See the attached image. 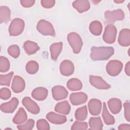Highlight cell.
<instances>
[{
  "mask_svg": "<svg viewBox=\"0 0 130 130\" xmlns=\"http://www.w3.org/2000/svg\"><path fill=\"white\" fill-rule=\"evenodd\" d=\"M90 83L99 89H108L110 88V85L107 83L102 77L98 76L90 75L89 76Z\"/></svg>",
  "mask_w": 130,
  "mask_h": 130,
  "instance_id": "cell-8",
  "label": "cell"
},
{
  "mask_svg": "<svg viewBox=\"0 0 130 130\" xmlns=\"http://www.w3.org/2000/svg\"><path fill=\"white\" fill-rule=\"evenodd\" d=\"M118 128L119 130H125V129L129 130L130 125L129 124H121L119 125Z\"/></svg>",
  "mask_w": 130,
  "mask_h": 130,
  "instance_id": "cell-42",
  "label": "cell"
},
{
  "mask_svg": "<svg viewBox=\"0 0 130 130\" xmlns=\"http://www.w3.org/2000/svg\"><path fill=\"white\" fill-rule=\"evenodd\" d=\"M90 129L101 130L103 129V124L100 117H91L89 120Z\"/></svg>",
  "mask_w": 130,
  "mask_h": 130,
  "instance_id": "cell-27",
  "label": "cell"
},
{
  "mask_svg": "<svg viewBox=\"0 0 130 130\" xmlns=\"http://www.w3.org/2000/svg\"><path fill=\"white\" fill-rule=\"evenodd\" d=\"M73 7L79 12L83 13L90 9V3L87 0H77L73 3Z\"/></svg>",
  "mask_w": 130,
  "mask_h": 130,
  "instance_id": "cell-19",
  "label": "cell"
},
{
  "mask_svg": "<svg viewBox=\"0 0 130 130\" xmlns=\"http://www.w3.org/2000/svg\"><path fill=\"white\" fill-rule=\"evenodd\" d=\"M8 52L12 57L14 58H17L20 55L19 47L16 45H12L8 48Z\"/></svg>",
  "mask_w": 130,
  "mask_h": 130,
  "instance_id": "cell-34",
  "label": "cell"
},
{
  "mask_svg": "<svg viewBox=\"0 0 130 130\" xmlns=\"http://www.w3.org/2000/svg\"><path fill=\"white\" fill-rule=\"evenodd\" d=\"M27 119V114L23 108H20L13 119V122L16 124H21L26 122Z\"/></svg>",
  "mask_w": 130,
  "mask_h": 130,
  "instance_id": "cell-22",
  "label": "cell"
},
{
  "mask_svg": "<svg viewBox=\"0 0 130 130\" xmlns=\"http://www.w3.org/2000/svg\"><path fill=\"white\" fill-rule=\"evenodd\" d=\"M55 111L60 114L67 115L71 111V106L67 101L58 103L54 108Z\"/></svg>",
  "mask_w": 130,
  "mask_h": 130,
  "instance_id": "cell-21",
  "label": "cell"
},
{
  "mask_svg": "<svg viewBox=\"0 0 130 130\" xmlns=\"http://www.w3.org/2000/svg\"><path fill=\"white\" fill-rule=\"evenodd\" d=\"M124 111V117L125 119L127 121H130V110H129V103L127 101L123 104Z\"/></svg>",
  "mask_w": 130,
  "mask_h": 130,
  "instance_id": "cell-39",
  "label": "cell"
},
{
  "mask_svg": "<svg viewBox=\"0 0 130 130\" xmlns=\"http://www.w3.org/2000/svg\"><path fill=\"white\" fill-rule=\"evenodd\" d=\"M37 128L39 130H48L50 129L49 123L44 119H41L37 122Z\"/></svg>",
  "mask_w": 130,
  "mask_h": 130,
  "instance_id": "cell-37",
  "label": "cell"
},
{
  "mask_svg": "<svg viewBox=\"0 0 130 130\" xmlns=\"http://www.w3.org/2000/svg\"><path fill=\"white\" fill-rule=\"evenodd\" d=\"M90 32L95 36H100L102 32L103 26L101 22L98 20L92 21L89 26Z\"/></svg>",
  "mask_w": 130,
  "mask_h": 130,
  "instance_id": "cell-26",
  "label": "cell"
},
{
  "mask_svg": "<svg viewBox=\"0 0 130 130\" xmlns=\"http://www.w3.org/2000/svg\"><path fill=\"white\" fill-rule=\"evenodd\" d=\"M118 42L123 47L128 46L130 44V30L128 28H124L119 34Z\"/></svg>",
  "mask_w": 130,
  "mask_h": 130,
  "instance_id": "cell-16",
  "label": "cell"
},
{
  "mask_svg": "<svg viewBox=\"0 0 130 130\" xmlns=\"http://www.w3.org/2000/svg\"><path fill=\"white\" fill-rule=\"evenodd\" d=\"M62 42H58L53 43L50 46V51L51 57L53 60L55 61L57 59L58 55L62 50Z\"/></svg>",
  "mask_w": 130,
  "mask_h": 130,
  "instance_id": "cell-23",
  "label": "cell"
},
{
  "mask_svg": "<svg viewBox=\"0 0 130 130\" xmlns=\"http://www.w3.org/2000/svg\"><path fill=\"white\" fill-rule=\"evenodd\" d=\"M116 35V27L113 24H108L105 28L103 35V40L108 44H113L115 41Z\"/></svg>",
  "mask_w": 130,
  "mask_h": 130,
  "instance_id": "cell-6",
  "label": "cell"
},
{
  "mask_svg": "<svg viewBox=\"0 0 130 130\" xmlns=\"http://www.w3.org/2000/svg\"><path fill=\"white\" fill-rule=\"evenodd\" d=\"M39 64L35 60H30L26 64V72L29 74H35L39 70Z\"/></svg>",
  "mask_w": 130,
  "mask_h": 130,
  "instance_id": "cell-31",
  "label": "cell"
},
{
  "mask_svg": "<svg viewBox=\"0 0 130 130\" xmlns=\"http://www.w3.org/2000/svg\"><path fill=\"white\" fill-rule=\"evenodd\" d=\"M59 70L61 74L63 76H70L74 72V65L71 60H64L60 64Z\"/></svg>",
  "mask_w": 130,
  "mask_h": 130,
  "instance_id": "cell-11",
  "label": "cell"
},
{
  "mask_svg": "<svg viewBox=\"0 0 130 130\" xmlns=\"http://www.w3.org/2000/svg\"><path fill=\"white\" fill-rule=\"evenodd\" d=\"M125 72L127 76L130 75V62L128 61L125 67Z\"/></svg>",
  "mask_w": 130,
  "mask_h": 130,
  "instance_id": "cell-43",
  "label": "cell"
},
{
  "mask_svg": "<svg viewBox=\"0 0 130 130\" xmlns=\"http://www.w3.org/2000/svg\"><path fill=\"white\" fill-rule=\"evenodd\" d=\"M55 3L54 0H42L41 1V5L45 8L50 9L53 7Z\"/></svg>",
  "mask_w": 130,
  "mask_h": 130,
  "instance_id": "cell-40",
  "label": "cell"
},
{
  "mask_svg": "<svg viewBox=\"0 0 130 130\" xmlns=\"http://www.w3.org/2000/svg\"><path fill=\"white\" fill-rule=\"evenodd\" d=\"M76 119L79 121H84L87 117V109L86 106L78 108L75 113Z\"/></svg>",
  "mask_w": 130,
  "mask_h": 130,
  "instance_id": "cell-30",
  "label": "cell"
},
{
  "mask_svg": "<svg viewBox=\"0 0 130 130\" xmlns=\"http://www.w3.org/2000/svg\"><path fill=\"white\" fill-rule=\"evenodd\" d=\"M48 95L47 89L43 87H39L35 88L32 92V97L37 101H44L45 100Z\"/></svg>",
  "mask_w": 130,
  "mask_h": 130,
  "instance_id": "cell-18",
  "label": "cell"
},
{
  "mask_svg": "<svg viewBox=\"0 0 130 130\" xmlns=\"http://www.w3.org/2000/svg\"><path fill=\"white\" fill-rule=\"evenodd\" d=\"M20 3L22 6L24 8H29L32 6L35 3V1L34 0H21Z\"/></svg>",
  "mask_w": 130,
  "mask_h": 130,
  "instance_id": "cell-41",
  "label": "cell"
},
{
  "mask_svg": "<svg viewBox=\"0 0 130 130\" xmlns=\"http://www.w3.org/2000/svg\"><path fill=\"white\" fill-rule=\"evenodd\" d=\"M114 2L117 4H119V3H122L124 2V1H122V0H115L114 1Z\"/></svg>",
  "mask_w": 130,
  "mask_h": 130,
  "instance_id": "cell-44",
  "label": "cell"
},
{
  "mask_svg": "<svg viewBox=\"0 0 130 130\" xmlns=\"http://www.w3.org/2000/svg\"><path fill=\"white\" fill-rule=\"evenodd\" d=\"M88 99L87 94L83 92H75L71 94L70 100L71 104L74 106H77L85 103Z\"/></svg>",
  "mask_w": 130,
  "mask_h": 130,
  "instance_id": "cell-12",
  "label": "cell"
},
{
  "mask_svg": "<svg viewBox=\"0 0 130 130\" xmlns=\"http://www.w3.org/2000/svg\"><path fill=\"white\" fill-rule=\"evenodd\" d=\"M108 105L112 113L116 114L118 113L122 108L121 101L117 98H112L108 101Z\"/></svg>",
  "mask_w": 130,
  "mask_h": 130,
  "instance_id": "cell-20",
  "label": "cell"
},
{
  "mask_svg": "<svg viewBox=\"0 0 130 130\" xmlns=\"http://www.w3.org/2000/svg\"><path fill=\"white\" fill-rule=\"evenodd\" d=\"M88 128L87 123L85 122L76 121L71 126L72 130H85Z\"/></svg>",
  "mask_w": 130,
  "mask_h": 130,
  "instance_id": "cell-35",
  "label": "cell"
},
{
  "mask_svg": "<svg viewBox=\"0 0 130 130\" xmlns=\"http://www.w3.org/2000/svg\"><path fill=\"white\" fill-rule=\"evenodd\" d=\"M123 68L122 63L118 60H111L106 66L107 73L111 76H116L119 74Z\"/></svg>",
  "mask_w": 130,
  "mask_h": 130,
  "instance_id": "cell-5",
  "label": "cell"
},
{
  "mask_svg": "<svg viewBox=\"0 0 130 130\" xmlns=\"http://www.w3.org/2000/svg\"><path fill=\"white\" fill-rule=\"evenodd\" d=\"M38 31L44 36H55V32L52 24L49 21L42 19L38 21L37 25Z\"/></svg>",
  "mask_w": 130,
  "mask_h": 130,
  "instance_id": "cell-3",
  "label": "cell"
},
{
  "mask_svg": "<svg viewBox=\"0 0 130 130\" xmlns=\"http://www.w3.org/2000/svg\"><path fill=\"white\" fill-rule=\"evenodd\" d=\"M114 53L112 47H95L91 48L90 58L94 61L108 59Z\"/></svg>",
  "mask_w": 130,
  "mask_h": 130,
  "instance_id": "cell-1",
  "label": "cell"
},
{
  "mask_svg": "<svg viewBox=\"0 0 130 130\" xmlns=\"http://www.w3.org/2000/svg\"><path fill=\"white\" fill-rule=\"evenodd\" d=\"M68 88L72 91H76L81 89L82 83L81 81L77 78H72L68 80L67 83Z\"/></svg>",
  "mask_w": 130,
  "mask_h": 130,
  "instance_id": "cell-28",
  "label": "cell"
},
{
  "mask_svg": "<svg viewBox=\"0 0 130 130\" xmlns=\"http://www.w3.org/2000/svg\"><path fill=\"white\" fill-rule=\"evenodd\" d=\"M46 118L49 122L55 124L64 123L67 120V117L64 115L56 114L53 112H49L46 115Z\"/></svg>",
  "mask_w": 130,
  "mask_h": 130,
  "instance_id": "cell-17",
  "label": "cell"
},
{
  "mask_svg": "<svg viewBox=\"0 0 130 130\" xmlns=\"http://www.w3.org/2000/svg\"><path fill=\"white\" fill-rule=\"evenodd\" d=\"M25 26L24 21L20 18L14 19L11 22L9 27V32L11 36H17L23 31Z\"/></svg>",
  "mask_w": 130,
  "mask_h": 130,
  "instance_id": "cell-4",
  "label": "cell"
},
{
  "mask_svg": "<svg viewBox=\"0 0 130 130\" xmlns=\"http://www.w3.org/2000/svg\"><path fill=\"white\" fill-rule=\"evenodd\" d=\"M35 125V121L34 119H29L24 124L19 125L17 128L19 130H30L34 128Z\"/></svg>",
  "mask_w": 130,
  "mask_h": 130,
  "instance_id": "cell-36",
  "label": "cell"
},
{
  "mask_svg": "<svg viewBox=\"0 0 130 130\" xmlns=\"http://www.w3.org/2000/svg\"><path fill=\"white\" fill-rule=\"evenodd\" d=\"M102 117L104 122L107 125H112L115 123V119L114 117L109 113L105 103H103Z\"/></svg>",
  "mask_w": 130,
  "mask_h": 130,
  "instance_id": "cell-25",
  "label": "cell"
},
{
  "mask_svg": "<svg viewBox=\"0 0 130 130\" xmlns=\"http://www.w3.org/2000/svg\"><path fill=\"white\" fill-rule=\"evenodd\" d=\"M14 74L13 72L6 75H0V84L2 86H9L11 82V80Z\"/></svg>",
  "mask_w": 130,
  "mask_h": 130,
  "instance_id": "cell-32",
  "label": "cell"
},
{
  "mask_svg": "<svg viewBox=\"0 0 130 130\" xmlns=\"http://www.w3.org/2000/svg\"><path fill=\"white\" fill-rule=\"evenodd\" d=\"M10 66L8 59L5 56H1L0 57V72L1 73L7 72L10 69Z\"/></svg>",
  "mask_w": 130,
  "mask_h": 130,
  "instance_id": "cell-33",
  "label": "cell"
},
{
  "mask_svg": "<svg viewBox=\"0 0 130 130\" xmlns=\"http://www.w3.org/2000/svg\"><path fill=\"white\" fill-rule=\"evenodd\" d=\"M67 40L74 53H79L82 47L83 43L80 36L75 32H71L67 36Z\"/></svg>",
  "mask_w": 130,
  "mask_h": 130,
  "instance_id": "cell-2",
  "label": "cell"
},
{
  "mask_svg": "<svg viewBox=\"0 0 130 130\" xmlns=\"http://www.w3.org/2000/svg\"><path fill=\"white\" fill-rule=\"evenodd\" d=\"M25 87L24 79L19 76H15L12 82L11 88L15 93H20L23 91Z\"/></svg>",
  "mask_w": 130,
  "mask_h": 130,
  "instance_id": "cell-14",
  "label": "cell"
},
{
  "mask_svg": "<svg viewBox=\"0 0 130 130\" xmlns=\"http://www.w3.org/2000/svg\"><path fill=\"white\" fill-rule=\"evenodd\" d=\"M52 96L56 101L63 100L68 96V91L63 86L57 85L54 86L51 90Z\"/></svg>",
  "mask_w": 130,
  "mask_h": 130,
  "instance_id": "cell-10",
  "label": "cell"
},
{
  "mask_svg": "<svg viewBox=\"0 0 130 130\" xmlns=\"http://www.w3.org/2000/svg\"><path fill=\"white\" fill-rule=\"evenodd\" d=\"M19 101L16 98H13L9 102L3 103L1 105V110L6 113H12L17 108Z\"/></svg>",
  "mask_w": 130,
  "mask_h": 130,
  "instance_id": "cell-13",
  "label": "cell"
},
{
  "mask_svg": "<svg viewBox=\"0 0 130 130\" xmlns=\"http://www.w3.org/2000/svg\"><path fill=\"white\" fill-rule=\"evenodd\" d=\"M23 48L25 52L28 55L35 54L40 49L39 46L36 43L30 41H27L24 43Z\"/></svg>",
  "mask_w": 130,
  "mask_h": 130,
  "instance_id": "cell-24",
  "label": "cell"
},
{
  "mask_svg": "<svg viewBox=\"0 0 130 130\" xmlns=\"http://www.w3.org/2000/svg\"><path fill=\"white\" fill-rule=\"evenodd\" d=\"M22 103L30 113L33 114H37L40 112V109L39 106L29 97H24L22 99Z\"/></svg>",
  "mask_w": 130,
  "mask_h": 130,
  "instance_id": "cell-9",
  "label": "cell"
},
{
  "mask_svg": "<svg viewBox=\"0 0 130 130\" xmlns=\"http://www.w3.org/2000/svg\"><path fill=\"white\" fill-rule=\"evenodd\" d=\"M105 19L109 22H114L116 21L122 20L124 18V12L121 9L113 11H106L105 12Z\"/></svg>",
  "mask_w": 130,
  "mask_h": 130,
  "instance_id": "cell-7",
  "label": "cell"
},
{
  "mask_svg": "<svg viewBox=\"0 0 130 130\" xmlns=\"http://www.w3.org/2000/svg\"><path fill=\"white\" fill-rule=\"evenodd\" d=\"M11 11L9 7L2 6L0 7V22L6 23L10 19Z\"/></svg>",
  "mask_w": 130,
  "mask_h": 130,
  "instance_id": "cell-29",
  "label": "cell"
},
{
  "mask_svg": "<svg viewBox=\"0 0 130 130\" xmlns=\"http://www.w3.org/2000/svg\"><path fill=\"white\" fill-rule=\"evenodd\" d=\"M102 102L98 99H91L88 103V107L89 113L92 115H98L100 114L102 110Z\"/></svg>",
  "mask_w": 130,
  "mask_h": 130,
  "instance_id": "cell-15",
  "label": "cell"
},
{
  "mask_svg": "<svg viewBox=\"0 0 130 130\" xmlns=\"http://www.w3.org/2000/svg\"><path fill=\"white\" fill-rule=\"evenodd\" d=\"M11 96V92L10 90L7 88L4 87L0 90V98L1 99L6 100L9 99Z\"/></svg>",
  "mask_w": 130,
  "mask_h": 130,
  "instance_id": "cell-38",
  "label": "cell"
}]
</instances>
